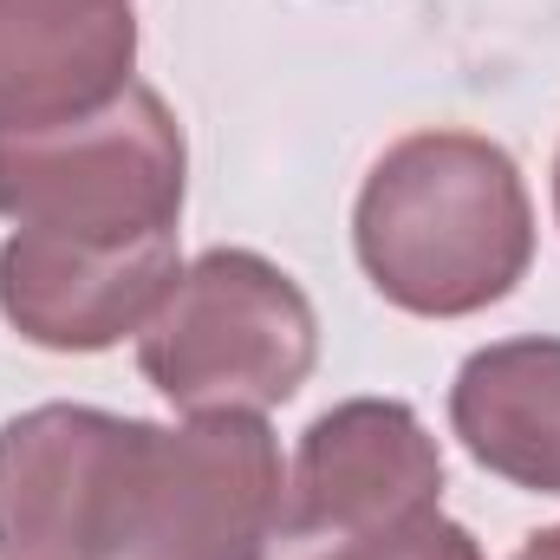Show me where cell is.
Here are the masks:
<instances>
[{
  "instance_id": "1",
  "label": "cell",
  "mask_w": 560,
  "mask_h": 560,
  "mask_svg": "<svg viewBox=\"0 0 560 560\" xmlns=\"http://www.w3.org/2000/svg\"><path fill=\"white\" fill-rule=\"evenodd\" d=\"M359 268L418 319H469L515 293L535 261V202L515 156L482 131H411L359 189Z\"/></svg>"
},
{
  "instance_id": "2",
  "label": "cell",
  "mask_w": 560,
  "mask_h": 560,
  "mask_svg": "<svg viewBox=\"0 0 560 560\" xmlns=\"http://www.w3.org/2000/svg\"><path fill=\"white\" fill-rule=\"evenodd\" d=\"M280 535L287 469L268 418H138L92 560H268Z\"/></svg>"
},
{
  "instance_id": "3",
  "label": "cell",
  "mask_w": 560,
  "mask_h": 560,
  "mask_svg": "<svg viewBox=\"0 0 560 560\" xmlns=\"http://www.w3.org/2000/svg\"><path fill=\"white\" fill-rule=\"evenodd\" d=\"M319 359V313L300 280L255 248H209L138 332V365L156 398L183 418L248 411L268 418L287 405Z\"/></svg>"
},
{
  "instance_id": "4",
  "label": "cell",
  "mask_w": 560,
  "mask_h": 560,
  "mask_svg": "<svg viewBox=\"0 0 560 560\" xmlns=\"http://www.w3.org/2000/svg\"><path fill=\"white\" fill-rule=\"evenodd\" d=\"M189 150L163 92L131 85L92 118L0 138V215L52 235H176Z\"/></svg>"
},
{
  "instance_id": "5",
  "label": "cell",
  "mask_w": 560,
  "mask_h": 560,
  "mask_svg": "<svg viewBox=\"0 0 560 560\" xmlns=\"http://www.w3.org/2000/svg\"><path fill=\"white\" fill-rule=\"evenodd\" d=\"M443 502V450L398 398H346L306 423L287 469L293 541H359Z\"/></svg>"
},
{
  "instance_id": "6",
  "label": "cell",
  "mask_w": 560,
  "mask_h": 560,
  "mask_svg": "<svg viewBox=\"0 0 560 560\" xmlns=\"http://www.w3.org/2000/svg\"><path fill=\"white\" fill-rule=\"evenodd\" d=\"M176 275V235L13 229L0 242V319L39 352H105L143 332Z\"/></svg>"
},
{
  "instance_id": "7",
  "label": "cell",
  "mask_w": 560,
  "mask_h": 560,
  "mask_svg": "<svg viewBox=\"0 0 560 560\" xmlns=\"http://www.w3.org/2000/svg\"><path fill=\"white\" fill-rule=\"evenodd\" d=\"M131 423L92 405L0 423V560H92Z\"/></svg>"
},
{
  "instance_id": "8",
  "label": "cell",
  "mask_w": 560,
  "mask_h": 560,
  "mask_svg": "<svg viewBox=\"0 0 560 560\" xmlns=\"http://www.w3.org/2000/svg\"><path fill=\"white\" fill-rule=\"evenodd\" d=\"M131 0H0V138L72 125L138 79Z\"/></svg>"
},
{
  "instance_id": "9",
  "label": "cell",
  "mask_w": 560,
  "mask_h": 560,
  "mask_svg": "<svg viewBox=\"0 0 560 560\" xmlns=\"http://www.w3.org/2000/svg\"><path fill=\"white\" fill-rule=\"evenodd\" d=\"M456 443L502 482L560 502V339H495L450 385Z\"/></svg>"
},
{
  "instance_id": "10",
  "label": "cell",
  "mask_w": 560,
  "mask_h": 560,
  "mask_svg": "<svg viewBox=\"0 0 560 560\" xmlns=\"http://www.w3.org/2000/svg\"><path fill=\"white\" fill-rule=\"evenodd\" d=\"M319 560H489V555H482V541L463 522H450L443 509H430V515L405 522V528L339 541L332 555H319Z\"/></svg>"
},
{
  "instance_id": "11",
  "label": "cell",
  "mask_w": 560,
  "mask_h": 560,
  "mask_svg": "<svg viewBox=\"0 0 560 560\" xmlns=\"http://www.w3.org/2000/svg\"><path fill=\"white\" fill-rule=\"evenodd\" d=\"M509 560H560V522H555V528H535V535H528Z\"/></svg>"
},
{
  "instance_id": "12",
  "label": "cell",
  "mask_w": 560,
  "mask_h": 560,
  "mask_svg": "<svg viewBox=\"0 0 560 560\" xmlns=\"http://www.w3.org/2000/svg\"><path fill=\"white\" fill-rule=\"evenodd\" d=\"M555 222H560V156H555Z\"/></svg>"
}]
</instances>
